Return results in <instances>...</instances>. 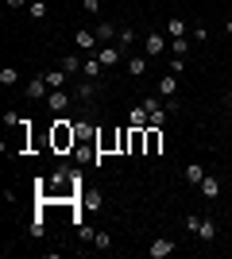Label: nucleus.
Returning a JSON list of instances; mask_svg holds the SVG:
<instances>
[{
    "label": "nucleus",
    "instance_id": "f8f14e48",
    "mask_svg": "<svg viewBox=\"0 0 232 259\" xmlns=\"http://www.w3.org/2000/svg\"><path fill=\"white\" fill-rule=\"evenodd\" d=\"M155 93H163V97H174V93H178V74H170V70H166V74L159 77V89H155Z\"/></svg>",
    "mask_w": 232,
    "mask_h": 259
},
{
    "label": "nucleus",
    "instance_id": "c756f323",
    "mask_svg": "<svg viewBox=\"0 0 232 259\" xmlns=\"http://www.w3.org/2000/svg\"><path fill=\"white\" fill-rule=\"evenodd\" d=\"M93 244H97V248L105 251V248H109V244H112V236H109V232H97V236H93Z\"/></svg>",
    "mask_w": 232,
    "mask_h": 259
},
{
    "label": "nucleus",
    "instance_id": "f3484780",
    "mask_svg": "<svg viewBox=\"0 0 232 259\" xmlns=\"http://www.w3.org/2000/svg\"><path fill=\"white\" fill-rule=\"evenodd\" d=\"M201 178H205V166H201V162H190V166H186V182L201 186Z\"/></svg>",
    "mask_w": 232,
    "mask_h": 259
},
{
    "label": "nucleus",
    "instance_id": "412c9836",
    "mask_svg": "<svg viewBox=\"0 0 232 259\" xmlns=\"http://www.w3.org/2000/svg\"><path fill=\"white\" fill-rule=\"evenodd\" d=\"M170 54H174V58H186L190 54V39L186 35H182V39H170Z\"/></svg>",
    "mask_w": 232,
    "mask_h": 259
},
{
    "label": "nucleus",
    "instance_id": "b1692460",
    "mask_svg": "<svg viewBox=\"0 0 232 259\" xmlns=\"http://www.w3.org/2000/svg\"><path fill=\"white\" fill-rule=\"evenodd\" d=\"M147 116H151V120H147V128H163V124H166V116H163V105H159V108H151Z\"/></svg>",
    "mask_w": 232,
    "mask_h": 259
},
{
    "label": "nucleus",
    "instance_id": "423d86ee",
    "mask_svg": "<svg viewBox=\"0 0 232 259\" xmlns=\"http://www.w3.org/2000/svg\"><path fill=\"white\" fill-rule=\"evenodd\" d=\"M93 31H97V43H101V47H109V43H116L120 27H116V23H109V20H101L97 27H93Z\"/></svg>",
    "mask_w": 232,
    "mask_h": 259
},
{
    "label": "nucleus",
    "instance_id": "ddd939ff",
    "mask_svg": "<svg viewBox=\"0 0 232 259\" xmlns=\"http://www.w3.org/2000/svg\"><path fill=\"white\" fill-rule=\"evenodd\" d=\"M198 240H201V244H213V240H217V221H209V217H201Z\"/></svg>",
    "mask_w": 232,
    "mask_h": 259
},
{
    "label": "nucleus",
    "instance_id": "7c9ffc66",
    "mask_svg": "<svg viewBox=\"0 0 232 259\" xmlns=\"http://www.w3.org/2000/svg\"><path fill=\"white\" fill-rule=\"evenodd\" d=\"M81 8H85L89 16H97V12H101V0H81Z\"/></svg>",
    "mask_w": 232,
    "mask_h": 259
},
{
    "label": "nucleus",
    "instance_id": "aec40b11",
    "mask_svg": "<svg viewBox=\"0 0 232 259\" xmlns=\"http://www.w3.org/2000/svg\"><path fill=\"white\" fill-rule=\"evenodd\" d=\"M128 155H144V128H132V143H128Z\"/></svg>",
    "mask_w": 232,
    "mask_h": 259
},
{
    "label": "nucleus",
    "instance_id": "6e6552de",
    "mask_svg": "<svg viewBox=\"0 0 232 259\" xmlns=\"http://www.w3.org/2000/svg\"><path fill=\"white\" fill-rule=\"evenodd\" d=\"M170 251H174V240L159 236V240H151V248H147V255H151V259H166Z\"/></svg>",
    "mask_w": 232,
    "mask_h": 259
},
{
    "label": "nucleus",
    "instance_id": "0eeeda50",
    "mask_svg": "<svg viewBox=\"0 0 232 259\" xmlns=\"http://www.w3.org/2000/svg\"><path fill=\"white\" fill-rule=\"evenodd\" d=\"M23 93H27L31 101H39V97H47V93H51V85H47V77L39 74V77H31V81L23 85Z\"/></svg>",
    "mask_w": 232,
    "mask_h": 259
},
{
    "label": "nucleus",
    "instance_id": "2eb2a0df",
    "mask_svg": "<svg viewBox=\"0 0 232 259\" xmlns=\"http://www.w3.org/2000/svg\"><path fill=\"white\" fill-rule=\"evenodd\" d=\"M43 77H47V85H51V89H66V77H70V74L58 66V70H47Z\"/></svg>",
    "mask_w": 232,
    "mask_h": 259
},
{
    "label": "nucleus",
    "instance_id": "4be33fe9",
    "mask_svg": "<svg viewBox=\"0 0 232 259\" xmlns=\"http://www.w3.org/2000/svg\"><path fill=\"white\" fill-rule=\"evenodd\" d=\"M16 81H20V70H16V66H4V70H0V85H16Z\"/></svg>",
    "mask_w": 232,
    "mask_h": 259
},
{
    "label": "nucleus",
    "instance_id": "f257e3e1",
    "mask_svg": "<svg viewBox=\"0 0 232 259\" xmlns=\"http://www.w3.org/2000/svg\"><path fill=\"white\" fill-rule=\"evenodd\" d=\"M51 143H55V151H74L77 147V124H70L66 116H58L51 124Z\"/></svg>",
    "mask_w": 232,
    "mask_h": 259
},
{
    "label": "nucleus",
    "instance_id": "4468645a",
    "mask_svg": "<svg viewBox=\"0 0 232 259\" xmlns=\"http://www.w3.org/2000/svg\"><path fill=\"white\" fill-rule=\"evenodd\" d=\"M182 35H190V27H186V20H182V16L166 20V39H182Z\"/></svg>",
    "mask_w": 232,
    "mask_h": 259
},
{
    "label": "nucleus",
    "instance_id": "a878e982",
    "mask_svg": "<svg viewBox=\"0 0 232 259\" xmlns=\"http://www.w3.org/2000/svg\"><path fill=\"white\" fill-rule=\"evenodd\" d=\"M93 93H97V89H93V81L85 77V81L77 85V97H81V101H93Z\"/></svg>",
    "mask_w": 232,
    "mask_h": 259
},
{
    "label": "nucleus",
    "instance_id": "dca6fc26",
    "mask_svg": "<svg viewBox=\"0 0 232 259\" xmlns=\"http://www.w3.org/2000/svg\"><path fill=\"white\" fill-rule=\"evenodd\" d=\"M147 62H151V58H140V54H128V74H132V77H144V74H147Z\"/></svg>",
    "mask_w": 232,
    "mask_h": 259
},
{
    "label": "nucleus",
    "instance_id": "5701e85b",
    "mask_svg": "<svg viewBox=\"0 0 232 259\" xmlns=\"http://www.w3.org/2000/svg\"><path fill=\"white\" fill-rule=\"evenodd\" d=\"M81 62H85V58H62L58 66H62V70H66V74L74 77V74H81Z\"/></svg>",
    "mask_w": 232,
    "mask_h": 259
},
{
    "label": "nucleus",
    "instance_id": "2f4dec72",
    "mask_svg": "<svg viewBox=\"0 0 232 259\" xmlns=\"http://www.w3.org/2000/svg\"><path fill=\"white\" fill-rule=\"evenodd\" d=\"M93 236H97V232H93L89 225H81V228H77V240H93Z\"/></svg>",
    "mask_w": 232,
    "mask_h": 259
},
{
    "label": "nucleus",
    "instance_id": "7ed1b4c3",
    "mask_svg": "<svg viewBox=\"0 0 232 259\" xmlns=\"http://www.w3.org/2000/svg\"><path fill=\"white\" fill-rule=\"evenodd\" d=\"M97 58H101V66L109 70V66H116L124 58V47L120 43H109V47H97Z\"/></svg>",
    "mask_w": 232,
    "mask_h": 259
},
{
    "label": "nucleus",
    "instance_id": "20e7f679",
    "mask_svg": "<svg viewBox=\"0 0 232 259\" xmlns=\"http://www.w3.org/2000/svg\"><path fill=\"white\" fill-rule=\"evenodd\" d=\"M163 151V128H144V155Z\"/></svg>",
    "mask_w": 232,
    "mask_h": 259
},
{
    "label": "nucleus",
    "instance_id": "cd10ccee",
    "mask_svg": "<svg viewBox=\"0 0 232 259\" xmlns=\"http://www.w3.org/2000/svg\"><path fill=\"white\" fill-rule=\"evenodd\" d=\"M132 39H135V31H132V27H128V31H120V35H116V43H120L124 51H128V47H132Z\"/></svg>",
    "mask_w": 232,
    "mask_h": 259
},
{
    "label": "nucleus",
    "instance_id": "c85d7f7f",
    "mask_svg": "<svg viewBox=\"0 0 232 259\" xmlns=\"http://www.w3.org/2000/svg\"><path fill=\"white\" fill-rule=\"evenodd\" d=\"M205 39H209V27H205V23H198V27H194V43H205Z\"/></svg>",
    "mask_w": 232,
    "mask_h": 259
},
{
    "label": "nucleus",
    "instance_id": "f03ea898",
    "mask_svg": "<svg viewBox=\"0 0 232 259\" xmlns=\"http://www.w3.org/2000/svg\"><path fill=\"white\" fill-rule=\"evenodd\" d=\"M70 97H74V93H66V89H51V93H47V108L62 116V112L70 108Z\"/></svg>",
    "mask_w": 232,
    "mask_h": 259
},
{
    "label": "nucleus",
    "instance_id": "473e14b6",
    "mask_svg": "<svg viewBox=\"0 0 232 259\" xmlns=\"http://www.w3.org/2000/svg\"><path fill=\"white\" fill-rule=\"evenodd\" d=\"M27 4H31V0H8V8H12V12H20V8H27Z\"/></svg>",
    "mask_w": 232,
    "mask_h": 259
},
{
    "label": "nucleus",
    "instance_id": "9b49d317",
    "mask_svg": "<svg viewBox=\"0 0 232 259\" xmlns=\"http://www.w3.org/2000/svg\"><path fill=\"white\" fill-rule=\"evenodd\" d=\"M101 74H105V66H101V58H97V54H93V58H85V62H81V77H89V81H97Z\"/></svg>",
    "mask_w": 232,
    "mask_h": 259
},
{
    "label": "nucleus",
    "instance_id": "39448f33",
    "mask_svg": "<svg viewBox=\"0 0 232 259\" xmlns=\"http://www.w3.org/2000/svg\"><path fill=\"white\" fill-rule=\"evenodd\" d=\"M163 47H166V35H163V31H147V39H144L147 58H159V54H163Z\"/></svg>",
    "mask_w": 232,
    "mask_h": 259
},
{
    "label": "nucleus",
    "instance_id": "a211bd4d",
    "mask_svg": "<svg viewBox=\"0 0 232 259\" xmlns=\"http://www.w3.org/2000/svg\"><path fill=\"white\" fill-rule=\"evenodd\" d=\"M147 120H151V116H147V108L135 101V105H132V128H147Z\"/></svg>",
    "mask_w": 232,
    "mask_h": 259
},
{
    "label": "nucleus",
    "instance_id": "1a4fd4ad",
    "mask_svg": "<svg viewBox=\"0 0 232 259\" xmlns=\"http://www.w3.org/2000/svg\"><path fill=\"white\" fill-rule=\"evenodd\" d=\"M74 43H77V51H93V47H101L93 27H85V31H74Z\"/></svg>",
    "mask_w": 232,
    "mask_h": 259
},
{
    "label": "nucleus",
    "instance_id": "bb28decb",
    "mask_svg": "<svg viewBox=\"0 0 232 259\" xmlns=\"http://www.w3.org/2000/svg\"><path fill=\"white\" fill-rule=\"evenodd\" d=\"M182 225H186V232H190V236H198V228H201V217H198V213H190L186 221H182Z\"/></svg>",
    "mask_w": 232,
    "mask_h": 259
},
{
    "label": "nucleus",
    "instance_id": "9d476101",
    "mask_svg": "<svg viewBox=\"0 0 232 259\" xmlns=\"http://www.w3.org/2000/svg\"><path fill=\"white\" fill-rule=\"evenodd\" d=\"M198 190H201V194H205V197L213 201V197H221V178H217V174H205Z\"/></svg>",
    "mask_w": 232,
    "mask_h": 259
},
{
    "label": "nucleus",
    "instance_id": "393cba45",
    "mask_svg": "<svg viewBox=\"0 0 232 259\" xmlns=\"http://www.w3.org/2000/svg\"><path fill=\"white\" fill-rule=\"evenodd\" d=\"M43 232H47V221H43V205H39V213L31 221V236H43Z\"/></svg>",
    "mask_w": 232,
    "mask_h": 259
},
{
    "label": "nucleus",
    "instance_id": "6ab92c4d",
    "mask_svg": "<svg viewBox=\"0 0 232 259\" xmlns=\"http://www.w3.org/2000/svg\"><path fill=\"white\" fill-rule=\"evenodd\" d=\"M47 0H31V4H27V16H31V20H47Z\"/></svg>",
    "mask_w": 232,
    "mask_h": 259
}]
</instances>
